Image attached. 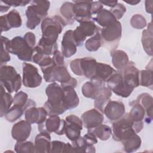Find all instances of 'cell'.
Wrapping results in <instances>:
<instances>
[{"label":"cell","instance_id":"7bdbcfd3","mask_svg":"<svg viewBox=\"0 0 153 153\" xmlns=\"http://www.w3.org/2000/svg\"><path fill=\"white\" fill-rule=\"evenodd\" d=\"M14 150L16 152H35V145L30 141H17Z\"/></svg>","mask_w":153,"mask_h":153},{"label":"cell","instance_id":"f5cc1de1","mask_svg":"<svg viewBox=\"0 0 153 153\" xmlns=\"http://www.w3.org/2000/svg\"><path fill=\"white\" fill-rule=\"evenodd\" d=\"M152 1H145V10L149 14H152Z\"/></svg>","mask_w":153,"mask_h":153},{"label":"cell","instance_id":"c3c4849f","mask_svg":"<svg viewBox=\"0 0 153 153\" xmlns=\"http://www.w3.org/2000/svg\"><path fill=\"white\" fill-rule=\"evenodd\" d=\"M53 59L57 66H62L64 65V56L59 50H56L53 54Z\"/></svg>","mask_w":153,"mask_h":153},{"label":"cell","instance_id":"7c38bea8","mask_svg":"<svg viewBox=\"0 0 153 153\" xmlns=\"http://www.w3.org/2000/svg\"><path fill=\"white\" fill-rule=\"evenodd\" d=\"M22 82L25 87L36 88L41 85L42 78L35 66L25 62L22 64Z\"/></svg>","mask_w":153,"mask_h":153},{"label":"cell","instance_id":"11a10c76","mask_svg":"<svg viewBox=\"0 0 153 153\" xmlns=\"http://www.w3.org/2000/svg\"><path fill=\"white\" fill-rule=\"evenodd\" d=\"M124 1L125 2H126V3H127V4H130V5H137V4L140 3V1H136V0H134V1Z\"/></svg>","mask_w":153,"mask_h":153},{"label":"cell","instance_id":"bcb514c9","mask_svg":"<svg viewBox=\"0 0 153 153\" xmlns=\"http://www.w3.org/2000/svg\"><path fill=\"white\" fill-rule=\"evenodd\" d=\"M66 143L59 141L53 140L51 142L50 152H64Z\"/></svg>","mask_w":153,"mask_h":153},{"label":"cell","instance_id":"4316f807","mask_svg":"<svg viewBox=\"0 0 153 153\" xmlns=\"http://www.w3.org/2000/svg\"><path fill=\"white\" fill-rule=\"evenodd\" d=\"M63 90V102L66 110H69L76 108L79 103V97L75 88L67 86L62 87Z\"/></svg>","mask_w":153,"mask_h":153},{"label":"cell","instance_id":"cb8c5ba5","mask_svg":"<svg viewBox=\"0 0 153 153\" xmlns=\"http://www.w3.org/2000/svg\"><path fill=\"white\" fill-rule=\"evenodd\" d=\"M105 82L99 79H90L89 81L85 82L81 88L82 93L85 97L94 99L99 90L105 87Z\"/></svg>","mask_w":153,"mask_h":153},{"label":"cell","instance_id":"f907efd6","mask_svg":"<svg viewBox=\"0 0 153 153\" xmlns=\"http://www.w3.org/2000/svg\"><path fill=\"white\" fill-rule=\"evenodd\" d=\"M103 9V5L99 1H93L91 7L92 15L98 14Z\"/></svg>","mask_w":153,"mask_h":153},{"label":"cell","instance_id":"f546056e","mask_svg":"<svg viewBox=\"0 0 153 153\" xmlns=\"http://www.w3.org/2000/svg\"><path fill=\"white\" fill-rule=\"evenodd\" d=\"M92 19L93 21H95L103 27H106L117 21L115 16L109 10L104 8L97 14L95 17H93Z\"/></svg>","mask_w":153,"mask_h":153},{"label":"cell","instance_id":"603a6c76","mask_svg":"<svg viewBox=\"0 0 153 153\" xmlns=\"http://www.w3.org/2000/svg\"><path fill=\"white\" fill-rule=\"evenodd\" d=\"M76 44L73 38V30L66 31L61 42L62 53L65 57L69 58L74 56L77 51Z\"/></svg>","mask_w":153,"mask_h":153},{"label":"cell","instance_id":"ba28073f","mask_svg":"<svg viewBox=\"0 0 153 153\" xmlns=\"http://www.w3.org/2000/svg\"><path fill=\"white\" fill-rule=\"evenodd\" d=\"M134 133H136L133 129V123L128 113L112 123V135L115 141L122 142Z\"/></svg>","mask_w":153,"mask_h":153},{"label":"cell","instance_id":"5b68a950","mask_svg":"<svg viewBox=\"0 0 153 153\" xmlns=\"http://www.w3.org/2000/svg\"><path fill=\"white\" fill-rule=\"evenodd\" d=\"M22 78L14 67L4 65L1 66L0 82L8 93L17 92L22 86Z\"/></svg>","mask_w":153,"mask_h":153},{"label":"cell","instance_id":"52a82bcc","mask_svg":"<svg viewBox=\"0 0 153 153\" xmlns=\"http://www.w3.org/2000/svg\"><path fill=\"white\" fill-rule=\"evenodd\" d=\"M97 63L95 59L91 57H85L72 60L69 66L75 75L85 76L90 79L95 75Z\"/></svg>","mask_w":153,"mask_h":153},{"label":"cell","instance_id":"836d02e7","mask_svg":"<svg viewBox=\"0 0 153 153\" xmlns=\"http://www.w3.org/2000/svg\"><path fill=\"white\" fill-rule=\"evenodd\" d=\"M121 143L123 145L124 151L125 152H133L137 151L140 147L142 140L139 135L134 133Z\"/></svg>","mask_w":153,"mask_h":153},{"label":"cell","instance_id":"74e56055","mask_svg":"<svg viewBox=\"0 0 153 153\" xmlns=\"http://www.w3.org/2000/svg\"><path fill=\"white\" fill-rule=\"evenodd\" d=\"M74 3L65 2L60 7V12L62 18L65 21L66 25H72L75 22V16L73 11Z\"/></svg>","mask_w":153,"mask_h":153},{"label":"cell","instance_id":"e0dca14e","mask_svg":"<svg viewBox=\"0 0 153 153\" xmlns=\"http://www.w3.org/2000/svg\"><path fill=\"white\" fill-rule=\"evenodd\" d=\"M1 33L9 30L12 28H17L22 26V20L19 12L17 10H12L8 14L0 17Z\"/></svg>","mask_w":153,"mask_h":153},{"label":"cell","instance_id":"4fadbf2b","mask_svg":"<svg viewBox=\"0 0 153 153\" xmlns=\"http://www.w3.org/2000/svg\"><path fill=\"white\" fill-rule=\"evenodd\" d=\"M65 120H62L59 115L48 116L44 123L38 124V130L39 132L55 133L58 135L65 134Z\"/></svg>","mask_w":153,"mask_h":153},{"label":"cell","instance_id":"8992f818","mask_svg":"<svg viewBox=\"0 0 153 153\" xmlns=\"http://www.w3.org/2000/svg\"><path fill=\"white\" fill-rule=\"evenodd\" d=\"M100 33L102 44L111 52L118 47L121 39L122 35L121 24L117 20L115 23L101 29Z\"/></svg>","mask_w":153,"mask_h":153},{"label":"cell","instance_id":"7dc6e473","mask_svg":"<svg viewBox=\"0 0 153 153\" xmlns=\"http://www.w3.org/2000/svg\"><path fill=\"white\" fill-rule=\"evenodd\" d=\"M2 3H4L10 7H24L28 4L30 1H19V0H2L1 1Z\"/></svg>","mask_w":153,"mask_h":153},{"label":"cell","instance_id":"f1b7e54d","mask_svg":"<svg viewBox=\"0 0 153 153\" xmlns=\"http://www.w3.org/2000/svg\"><path fill=\"white\" fill-rule=\"evenodd\" d=\"M112 91L105 86L102 87L94 99V108L103 113L104 108L111 100Z\"/></svg>","mask_w":153,"mask_h":153},{"label":"cell","instance_id":"8fae6325","mask_svg":"<svg viewBox=\"0 0 153 153\" xmlns=\"http://www.w3.org/2000/svg\"><path fill=\"white\" fill-rule=\"evenodd\" d=\"M100 30V27L93 20L80 23L79 25L73 30V38L76 46L82 45L87 37L92 36Z\"/></svg>","mask_w":153,"mask_h":153},{"label":"cell","instance_id":"60d3db41","mask_svg":"<svg viewBox=\"0 0 153 153\" xmlns=\"http://www.w3.org/2000/svg\"><path fill=\"white\" fill-rule=\"evenodd\" d=\"M24 112L25 110L22 107L14 105L11 108L8 109L4 116L8 121L13 123L19 119Z\"/></svg>","mask_w":153,"mask_h":153},{"label":"cell","instance_id":"4dcf8cb0","mask_svg":"<svg viewBox=\"0 0 153 153\" xmlns=\"http://www.w3.org/2000/svg\"><path fill=\"white\" fill-rule=\"evenodd\" d=\"M117 71L115 70L112 67L108 64L97 62L96 74L93 78L99 79L106 82V80Z\"/></svg>","mask_w":153,"mask_h":153},{"label":"cell","instance_id":"d6986e66","mask_svg":"<svg viewBox=\"0 0 153 153\" xmlns=\"http://www.w3.org/2000/svg\"><path fill=\"white\" fill-rule=\"evenodd\" d=\"M81 119L84 127L90 129L102 124L104 120V116L102 112L96 108H93L84 112Z\"/></svg>","mask_w":153,"mask_h":153},{"label":"cell","instance_id":"d4e9b609","mask_svg":"<svg viewBox=\"0 0 153 153\" xmlns=\"http://www.w3.org/2000/svg\"><path fill=\"white\" fill-rule=\"evenodd\" d=\"M51 136L50 133L46 131L40 132L35 139V152L49 153L51 149Z\"/></svg>","mask_w":153,"mask_h":153},{"label":"cell","instance_id":"db71d44e","mask_svg":"<svg viewBox=\"0 0 153 153\" xmlns=\"http://www.w3.org/2000/svg\"><path fill=\"white\" fill-rule=\"evenodd\" d=\"M11 7H10L9 5H7L5 4V5H0V11L1 13H5L7 11H8V10Z\"/></svg>","mask_w":153,"mask_h":153},{"label":"cell","instance_id":"681fc988","mask_svg":"<svg viewBox=\"0 0 153 153\" xmlns=\"http://www.w3.org/2000/svg\"><path fill=\"white\" fill-rule=\"evenodd\" d=\"M23 38L32 48H35L36 44V36L33 33L31 32H27L24 35Z\"/></svg>","mask_w":153,"mask_h":153},{"label":"cell","instance_id":"1f68e13d","mask_svg":"<svg viewBox=\"0 0 153 153\" xmlns=\"http://www.w3.org/2000/svg\"><path fill=\"white\" fill-rule=\"evenodd\" d=\"M152 26L150 22L148 28L142 32L141 42L145 51L149 56H152Z\"/></svg>","mask_w":153,"mask_h":153},{"label":"cell","instance_id":"d6a6232c","mask_svg":"<svg viewBox=\"0 0 153 153\" xmlns=\"http://www.w3.org/2000/svg\"><path fill=\"white\" fill-rule=\"evenodd\" d=\"M13 104L22 107L25 111L31 106H36V103L32 99L28 98L27 93L20 91L17 92L13 97Z\"/></svg>","mask_w":153,"mask_h":153},{"label":"cell","instance_id":"30bf717a","mask_svg":"<svg viewBox=\"0 0 153 153\" xmlns=\"http://www.w3.org/2000/svg\"><path fill=\"white\" fill-rule=\"evenodd\" d=\"M107 87L115 94L121 97H128L134 88L127 84L123 80L120 72L114 73L106 81Z\"/></svg>","mask_w":153,"mask_h":153},{"label":"cell","instance_id":"b9f144b4","mask_svg":"<svg viewBox=\"0 0 153 153\" xmlns=\"http://www.w3.org/2000/svg\"><path fill=\"white\" fill-rule=\"evenodd\" d=\"M152 70L146 68L139 71V85L143 87H150L152 89L153 85Z\"/></svg>","mask_w":153,"mask_h":153},{"label":"cell","instance_id":"2e32d148","mask_svg":"<svg viewBox=\"0 0 153 153\" xmlns=\"http://www.w3.org/2000/svg\"><path fill=\"white\" fill-rule=\"evenodd\" d=\"M130 105L132 108L128 115L133 121L134 131L137 133L143 128V119L145 117V111L143 107L135 100L131 102Z\"/></svg>","mask_w":153,"mask_h":153},{"label":"cell","instance_id":"9a60e30c","mask_svg":"<svg viewBox=\"0 0 153 153\" xmlns=\"http://www.w3.org/2000/svg\"><path fill=\"white\" fill-rule=\"evenodd\" d=\"M93 1H74L73 11L75 20L81 23L91 20V7Z\"/></svg>","mask_w":153,"mask_h":153},{"label":"cell","instance_id":"f6af8a7d","mask_svg":"<svg viewBox=\"0 0 153 153\" xmlns=\"http://www.w3.org/2000/svg\"><path fill=\"white\" fill-rule=\"evenodd\" d=\"M110 11L118 20L123 17L126 11V8L123 4L118 2L115 7L111 8Z\"/></svg>","mask_w":153,"mask_h":153},{"label":"cell","instance_id":"ffe728a7","mask_svg":"<svg viewBox=\"0 0 153 153\" xmlns=\"http://www.w3.org/2000/svg\"><path fill=\"white\" fill-rule=\"evenodd\" d=\"M122 75L124 81L129 86L134 88L139 85V71L132 62H129L127 66L119 71Z\"/></svg>","mask_w":153,"mask_h":153},{"label":"cell","instance_id":"7a4b0ae2","mask_svg":"<svg viewBox=\"0 0 153 153\" xmlns=\"http://www.w3.org/2000/svg\"><path fill=\"white\" fill-rule=\"evenodd\" d=\"M47 100L44 107L47 111L48 116L59 115L64 113L66 109L63 102V90L61 85L56 82H52L45 88Z\"/></svg>","mask_w":153,"mask_h":153},{"label":"cell","instance_id":"5bb4252c","mask_svg":"<svg viewBox=\"0 0 153 153\" xmlns=\"http://www.w3.org/2000/svg\"><path fill=\"white\" fill-rule=\"evenodd\" d=\"M65 134L72 142L77 140L81 136L82 130V121L75 115H69L65 118Z\"/></svg>","mask_w":153,"mask_h":153},{"label":"cell","instance_id":"f35d334b","mask_svg":"<svg viewBox=\"0 0 153 153\" xmlns=\"http://www.w3.org/2000/svg\"><path fill=\"white\" fill-rule=\"evenodd\" d=\"M102 38L99 32H96L94 35L86 40L85 47L89 51H96L102 45Z\"/></svg>","mask_w":153,"mask_h":153},{"label":"cell","instance_id":"3957f363","mask_svg":"<svg viewBox=\"0 0 153 153\" xmlns=\"http://www.w3.org/2000/svg\"><path fill=\"white\" fill-rule=\"evenodd\" d=\"M44 78L47 82H59L62 87L71 86L75 88L77 80L72 77L65 65L57 66L55 63L41 70Z\"/></svg>","mask_w":153,"mask_h":153},{"label":"cell","instance_id":"d590c367","mask_svg":"<svg viewBox=\"0 0 153 153\" xmlns=\"http://www.w3.org/2000/svg\"><path fill=\"white\" fill-rule=\"evenodd\" d=\"M13 103V97L5 90V88L1 85V104H0V116L2 117L8 111L11 105Z\"/></svg>","mask_w":153,"mask_h":153},{"label":"cell","instance_id":"277c9868","mask_svg":"<svg viewBox=\"0 0 153 153\" xmlns=\"http://www.w3.org/2000/svg\"><path fill=\"white\" fill-rule=\"evenodd\" d=\"M50 6V2L48 1H31V4L26 10L27 27L31 30L35 29L41 20L45 18Z\"/></svg>","mask_w":153,"mask_h":153},{"label":"cell","instance_id":"e575fe53","mask_svg":"<svg viewBox=\"0 0 153 153\" xmlns=\"http://www.w3.org/2000/svg\"><path fill=\"white\" fill-rule=\"evenodd\" d=\"M72 145L74 149V152H95L96 149L94 145L90 144L85 139L80 136L77 140L73 141Z\"/></svg>","mask_w":153,"mask_h":153},{"label":"cell","instance_id":"8d00e7d4","mask_svg":"<svg viewBox=\"0 0 153 153\" xmlns=\"http://www.w3.org/2000/svg\"><path fill=\"white\" fill-rule=\"evenodd\" d=\"M87 131L94 134L101 140H107L112 135V128L105 124H100L97 127L88 129Z\"/></svg>","mask_w":153,"mask_h":153},{"label":"cell","instance_id":"44dd1931","mask_svg":"<svg viewBox=\"0 0 153 153\" xmlns=\"http://www.w3.org/2000/svg\"><path fill=\"white\" fill-rule=\"evenodd\" d=\"M31 130V124L26 120H21L13 125L11 136L17 141H25L30 136Z\"/></svg>","mask_w":153,"mask_h":153},{"label":"cell","instance_id":"ac0fdd59","mask_svg":"<svg viewBox=\"0 0 153 153\" xmlns=\"http://www.w3.org/2000/svg\"><path fill=\"white\" fill-rule=\"evenodd\" d=\"M125 112V106L123 102L110 100L104 108L103 113L110 121H115L122 118Z\"/></svg>","mask_w":153,"mask_h":153},{"label":"cell","instance_id":"9c48e42d","mask_svg":"<svg viewBox=\"0 0 153 153\" xmlns=\"http://www.w3.org/2000/svg\"><path fill=\"white\" fill-rule=\"evenodd\" d=\"M33 49L26 42L23 37L19 36L11 39L8 47L10 53L16 55L19 60L25 62L32 60Z\"/></svg>","mask_w":153,"mask_h":153},{"label":"cell","instance_id":"ee69618b","mask_svg":"<svg viewBox=\"0 0 153 153\" xmlns=\"http://www.w3.org/2000/svg\"><path fill=\"white\" fill-rule=\"evenodd\" d=\"M130 24L133 27L136 29H143L147 25L145 18L139 14H134L131 17L130 19Z\"/></svg>","mask_w":153,"mask_h":153},{"label":"cell","instance_id":"83f0119b","mask_svg":"<svg viewBox=\"0 0 153 153\" xmlns=\"http://www.w3.org/2000/svg\"><path fill=\"white\" fill-rule=\"evenodd\" d=\"M113 66L118 71L124 69L129 63V59L127 53L121 50H115L111 52Z\"/></svg>","mask_w":153,"mask_h":153},{"label":"cell","instance_id":"816d5d0a","mask_svg":"<svg viewBox=\"0 0 153 153\" xmlns=\"http://www.w3.org/2000/svg\"><path fill=\"white\" fill-rule=\"evenodd\" d=\"M99 2L102 4V5H105L106 6L109 7L111 8H112L114 7H115L117 4L118 2L117 1H99Z\"/></svg>","mask_w":153,"mask_h":153},{"label":"cell","instance_id":"7402d4cb","mask_svg":"<svg viewBox=\"0 0 153 153\" xmlns=\"http://www.w3.org/2000/svg\"><path fill=\"white\" fill-rule=\"evenodd\" d=\"M24 113L25 120L31 124H42L48 116L47 111L44 107L31 106L27 108Z\"/></svg>","mask_w":153,"mask_h":153},{"label":"cell","instance_id":"ab89813d","mask_svg":"<svg viewBox=\"0 0 153 153\" xmlns=\"http://www.w3.org/2000/svg\"><path fill=\"white\" fill-rule=\"evenodd\" d=\"M1 66L5 65V63L11 60L9 54V44L10 40L4 36L1 37Z\"/></svg>","mask_w":153,"mask_h":153},{"label":"cell","instance_id":"484cf974","mask_svg":"<svg viewBox=\"0 0 153 153\" xmlns=\"http://www.w3.org/2000/svg\"><path fill=\"white\" fill-rule=\"evenodd\" d=\"M135 101L139 103L145 111V121L149 123L152 120L153 99L148 93H142L137 97Z\"/></svg>","mask_w":153,"mask_h":153},{"label":"cell","instance_id":"6da1fadb","mask_svg":"<svg viewBox=\"0 0 153 153\" xmlns=\"http://www.w3.org/2000/svg\"><path fill=\"white\" fill-rule=\"evenodd\" d=\"M66 25L65 21L59 16L45 17L41 22L42 36L38 44L57 50V40Z\"/></svg>","mask_w":153,"mask_h":153}]
</instances>
